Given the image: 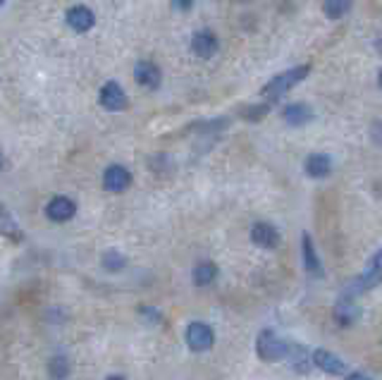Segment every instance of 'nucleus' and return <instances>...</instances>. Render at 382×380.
<instances>
[{"mask_svg":"<svg viewBox=\"0 0 382 380\" xmlns=\"http://www.w3.org/2000/svg\"><path fill=\"white\" fill-rule=\"evenodd\" d=\"M308 75H311V65H299V67H292V70L282 72V75L273 77V80H270L266 87L261 89V96L266 98V101H270V103L280 101V98L285 94H289L296 84L304 82Z\"/></svg>","mask_w":382,"mask_h":380,"instance_id":"nucleus-1","label":"nucleus"},{"mask_svg":"<svg viewBox=\"0 0 382 380\" xmlns=\"http://www.w3.org/2000/svg\"><path fill=\"white\" fill-rule=\"evenodd\" d=\"M380 275H382V256H380V251H375L373 259L368 261L364 275L354 280V283L349 285V287H344V294H342V299L351 301V299H356L359 294H364L368 290H375V287L380 285Z\"/></svg>","mask_w":382,"mask_h":380,"instance_id":"nucleus-2","label":"nucleus"},{"mask_svg":"<svg viewBox=\"0 0 382 380\" xmlns=\"http://www.w3.org/2000/svg\"><path fill=\"white\" fill-rule=\"evenodd\" d=\"M256 352L266 364H278L287 357V342L282 340L278 332L263 330L258 340H256Z\"/></svg>","mask_w":382,"mask_h":380,"instance_id":"nucleus-3","label":"nucleus"},{"mask_svg":"<svg viewBox=\"0 0 382 380\" xmlns=\"http://www.w3.org/2000/svg\"><path fill=\"white\" fill-rule=\"evenodd\" d=\"M187 344L191 352H208L210 347L215 344V332L213 327L208 323H201V320H196V323H191L187 327Z\"/></svg>","mask_w":382,"mask_h":380,"instance_id":"nucleus-4","label":"nucleus"},{"mask_svg":"<svg viewBox=\"0 0 382 380\" xmlns=\"http://www.w3.org/2000/svg\"><path fill=\"white\" fill-rule=\"evenodd\" d=\"M98 101H101V106L105 110H110V113H122V110H127L129 106V98L117 82H105Z\"/></svg>","mask_w":382,"mask_h":380,"instance_id":"nucleus-5","label":"nucleus"},{"mask_svg":"<svg viewBox=\"0 0 382 380\" xmlns=\"http://www.w3.org/2000/svg\"><path fill=\"white\" fill-rule=\"evenodd\" d=\"M103 187L105 192L122 194L131 187V173L124 165H110L103 173Z\"/></svg>","mask_w":382,"mask_h":380,"instance_id":"nucleus-6","label":"nucleus"},{"mask_svg":"<svg viewBox=\"0 0 382 380\" xmlns=\"http://www.w3.org/2000/svg\"><path fill=\"white\" fill-rule=\"evenodd\" d=\"M65 19H67L70 29H75L77 34H87V31L94 29V24H96L94 10L87 8V5H75V8H70Z\"/></svg>","mask_w":382,"mask_h":380,"instance_id":"nucleus-7","label":"nucleus"},{"mask_svg":"<svg viewBox=\"0 0 382 380\" xmlns=\"http://www.w3.org/2000/svg\"><path fill=\"white\" fill-rule=\"evenodd\" d=\"M77 213V204L67 196H55V199L48 201V206H45V215L53 220V222H67L75 218Z\"/></svg>","mask_w":382,"mask_h":380,"instance_id":"nucleus-8","label":"nucleus"},{"mask_svg":"<svg viewBox=\"0 0 382 380\" xmlns=\"http://www.w3.org/2000/svg\"><path fill=\"white\" fill-rule=\"evenodd\" d=\"M311 364L318 366V369L322 373H327V376H344V373H346V364L342 362L337 354H332L327 349H315Z\"/></svg>","mask_w":382,"mask_h":380,"instance_id":"nucleus-9","label":"nucleus"},{"mask_svg":"<svg viewBox=\"0 0 382 380\" xmlns=\"http://www.w3.org/2000/svg\"><path fill=\"white\" fill-rule=\"evenodd\" d=\"M217 48H220V43H217V36L213 34V31H208V29L196 31L194 38H191V50H194V55L203 58V60L213 58L217 53Z\"/></svg>","mask_w":382,"mask_h":380,"instance_id":"nucleus-10","label":"nucleus"},{"mask_svg":"<svg viewBox=\"0 0 382 380\" xmlns=\"http://www.w3.org/2000/svg\"><path fill=\"white\" fill-rule=\"evenodd\" d=\"M301 256H304L306 273L313 275V278H322V264H320V259H318V251H315L313 237L308 232L301 234Z\"/></svg>","mask_w":382,"mask_h":380,"instance_id":"nucleus-11","label":"nucleus"},{"mask_svg":"<svg viewBox=\"0 0 382 380\" xmlns=\"http://www.w3.org/2000/svg\"><path fill=\"white\" fill-rule=\"evenodd\" d=\"M134 80L139 82L143 89H158V87H160V80H163L160 67H158L155 63H151V60L136 63V67H134Z\"/></svg>","mask_w":382,"mask_h":380,"instance_id":"nucleus-12","label":"nucleus"},{"mask_svg":"<svg viewBox=\"0 0 382 380\" xmlns=\"http://www.w3.org/2000/svg\"><path fill=\"white\" fill-rule=\"evenodd\" d=\"M251 241L261 249H275L280 244V232L270 222H256L251 227Z\"/></svg>","mask_w":382,"mask_h":380,"instance_id":"nucleus-13","label":"nucleus"},{"mask_svg":"<svg viewBox=\"0 0 382 380\" xmlns=\"http://www.w3.org/2000/svg\"><path fill=\"white\" fill-rule=\"evenodd\" d=\"M282 117L289 127H304L313 120V110L306 106V103H289V106L282 110Z\"/></svg>","mask_w":382,"mask_h":380,"instance_id":"nucleus-14","label":"nucleus"},{"mask_svg":"<svg viewBox=\"0 0 382 380\" xmlns=\"http://www.w3.org/2000/svg\"><path fill=\"white\" fill-rule=\"evenodd\" d=\"M287 362L289 366L296 371V373H308L313 369L311 366V359H308V352H306V347H301V344H296V342H287Z\"/></svg>","mask_w":382,"mask_h":380,"instance_id":"nucleus-15","label":"nucleus"},{"mask_svg":"<svg viewBox=\"0 0 382 380\" xmlns=\"http://www.w3.org/2000/svg\"><path fill=\"white\" fill-rule=\"evenodd\" d=\"M306 168V175L308 177H315V180H322V177H327L332 173V161L330 156L325 153H311L304 163Z\"/></svg>","mask_w":382,"mask_h":380,"instance_id":"nucleus-16","label":"nucleus"},{"mask_svg":"<svg viewBox=\"0 0 382 380\" xmlns=\"http://www.w3.org/2000/svg\"><path fill=\"white\" fill-rule=\"evenodd\" d=\"M359 318H361L359 306H354L351 301H346V299H339L337 309H334V320H337L342 327H349V325L356 323Z\"/></svg>","mask_w":382,"mask_h":380,"instance_id":"nucleus-17","label":"nucleus"},{"mask_svg":"<svg viewBox=\"0 0 382 380\" xmlns=\"http://www.w3.org/2000/svg\"><path fill=\"white\" fill-rule=\"evenodd\" d=\"M0 234L10 237L12 241H22L24 239L22 227L17 225L15 218H12V213L8 211V208H3V206H0Z\"/></svg>","mask_w":382,"mask_h":380,"instance_id":"nucleus-18","label":"nucleus"},{"mask_svg":"<svg viewBox=\"0 0 382 380\" xmlns=\"http://www.w3.org/2000/svg\"><path fill=\"white\" fill-rule=\"evenodd\" d=\"M215 278H217V266L210 264V261H203V264H199L194 268V285L206 287V285L213 283Z\"/></svg>","mask_w":382,"mask_h":380,"instance_id":"nucleus-19","label":"nucleus"},{"mask_svg":"<svg viewBox=\"0 0 382 380\" xmlns=\"http://www.w3.org/2000/svg\"><path fill=\"white\" fill-rule=\"evenodd\" d=\"M349 10H351V0H325V3H322V12L330 19L344 17Z\"/></svg>","mask_w":382,"mask_h":380,"instance_id":"nucleus-20","label":"nucleus"},{"mask_svg":"<svg viewBox=\"0 0 382 380\" xmlns=\"http://www.w3.org/2000/svg\"><path fill=\"white\" fill-rule=\"evenodd\" d=\"M101 264H103L105 271L117 273V271H122V268L127 266V259H124L122 254H117V251H113V249H110V251H105V254H103Z\"/></svg>","mask_w":382,"mask_h":380,"instance_id":"nucleus-21","label":"nucleus"},{"mask_svg":"<svg viewBox=\"0 0 382 380\" xmlns=\"http://www.w3.org/2000/svg\"><path fill=\"white\" fill-rule=\"evenodd\" d=\"M48 373L53 380H62L70 376V362L65 357H53L48 364Z\"/></svg>","mask_w":382,"mask_h":380,"instance_id":"nucleus-22","label":"nucleus"},{"mask_svg":"<svg viewBox=\"0 0 382 380\" xmlns=\"http://www.w3.org/2000/svg\"><path fill=\"white\" fill-rule=\"evenodd\" d=\"M270 113V106L268 103H258V106H246V108H241L239 110V115L244 117V120H251V122H258L263 120Z\"/></svg>","mask_w":382,"mask_h":380,"instance_id":"nucleus-23","label":"nucleus"},{"mask_svg":"<svg viewBox=\"0 0 382 380\" xmlns=\"http://www.w3.org/2000/svg\"><path fill=\"white\" fill-rule=\"evenodd\" d=\"M191 5H194V0H173V8L175 10H182V12L191 10Z\"/></svg>","mask_w":382,"mask_h":380,"instance_id":"nucleus-24","label":"nucleus"},{"mask_svg":"<svg viewBox=\"0 0 382 380\" xmlns=\"http://www.w3.org/2000/svg\"><path fill=\"white\" fill-rule=\"evenodd\" d=\"M344 380H373V378H368L366 373H349Z\"/></svg>","mask_w":382,"mask_h":380,"instance_id":"nucleus-25","label":"nucleus"},{"mask_svg":"<svg viewBox=\"0 0 382 380\" xmlns=\"http://www.w3.org/2000/svg\"><path fill=\"white\" fill-rule=\"evenodd\" d=\"M5 168V158H3V153H0V170Z\"/></svg>","mask_w":382,"mask_h":380,"instance_id":"nucleus-26","label":"nucleus"},{"mask_svg":"<svg viewBox=\"0 0 382 380\" xmlns=\"http://www.w3.org/2000/svg\"><path fill=\"white\" fill-rule=\"evenodd\" d=\"M108 380H124V378H120V376H110Z\"/></svg>","mask_w":382,"mask_h":380,"instance_id":"nucleus-27","label":"nucleus"},{"mask_svg":"<svg viewBox=\"0 0 382 380\" xmlns=\"http://www.w3.org/2000/svg\"><path fill=\"white\" fill-rule=\"evenodd\" d=\"M5 3H8V0H0V8H3V5H5Z\"/></svg>","mask_w":382,"mask_h":380,"instance_id":"nucleus-28","label":"nucleus"}]
</instances>
